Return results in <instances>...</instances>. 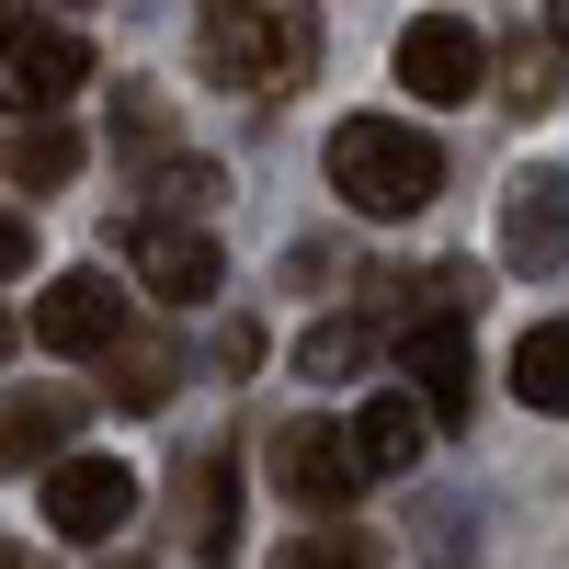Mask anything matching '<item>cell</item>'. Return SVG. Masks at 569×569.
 Instances as JSON below:
<instances>
[{"label": "cell", "instance_id": "obj_1", "mask_svg": "<svg viewBox=\"0 0 569 569\" xmlns=\"http://www.w3.org/2000/svg\"><path fill=\"white\" fill-rule=\"evenodd\" d=\"M330 194L353 217H421L445 194V149L410 114H342L330 126Z\"/></svg>", "mask_w": 569, "mask_h": 569}, {"label": "cell", "instance_id": "obj_2", "mask_svg": "<svg viewBox=\"0 0 569 569\" xmlns=\"http://www.w3.org/2000/svg\"><path fill=\"white\" fill-rule=\"evenodd\" d=\"M194 46L228 91H284L319 69V12L308 0H194Z\"/></svg>", "mask_w": 569, "mask_h": 569}, {"label": "cell", "instance_id": "obj_3", "mask_svg": "<svg viewBox=\"0 0 569 569\" xmlns=\"http://www.w3.org/2000/svg\"><path fill=\"white\" fill-rule=\"evenodd\" d=\"M126 512H137V467L126 456H69V445L46 456V525L69 547H103Z\"/></svg>", "mask_w": 569, "mask_h": 569}, {"label": "cell", "instance_id": "obj_4", "mask_svg": "<svg viewBox=\"0 0 569 569\" xmlns=\"http://www.w3.org/2000/svg\"><path fill=\"white\" fill-rule=\"evenodd\" d=\"M91 80V34L80 23H0V103L12 114H46Z\"/></svg>", "mask_w": 569, "mask_h": 569}, {"label": "cell", "instance_id": "obj_5", "mask_svg": "<svg viewBox=\"0 0 569 569\" xmlns=\"http://www.w3.org/2000/svg\"><path fill=\"white\" fill-rule=\"evenodd\" d=\"M399 91H421V103H479V80H490V46H479V23L467 12H421L410 34H399Z\"/></svg>", "mask_w": 569, "mask_h": 569}, {"label": "cell", "instance_id": "obj_6", "mask_svg": "<svg viewBox=\"0 0 569 569\" xmlns=\"http://www.w3.org/2000/svg\"><path fill=\"white\" fill-rule=\"evenodd\" d=\"M273 490L284 501H297V512H342L353 490H365V456H353V433H342V421H284V433H273Z\"/></svg>", "mask_w": 569, "mask_h": 569}, {"label": "cell", "instance_id": "obj_7", "mask_svg": "<svg viewBox=\"0 0 569 569\" xmlns=\"http://www.w3.org/2000/svg\"><path fill=\"white\" fill-rule=\"evenodd\" d=\"M569 262V171H512L501 182V273H558Z\"/></svg>", "mask_w": 569, "mask_h": 569}, {"label": "cell", "instance_id": "obj_8", "mask_svg": "<svg viewBox=\"0 0 569 569\" xmlns=\"http://www.w3.org/2000/svg\"><path fill=\"white\" fill-rule=\"evenodd\" d=\"M126 262L160 308H206L217 297V240L206 228H171V217H126Z\"/></svg>", "mask_w": 569, "mask_h": 569}, {"label": "cell", "instance_id": "obj_9", "mask_svg": "<svg viewBox=\"0 0 569 569\" xmlns=\"http://www.w3.org/2000/svg\"><path fill=\"white\" fill-rule=\"evenodd\" d=\"M126 330V284L114 273H46V297H34V342L46 353H103Z\"/></svg>", "mask_w": 569, "mask_h": 569}, {"label": "cell", "instance_id": "obj_10", "mask_svg": "<svg viewBox=\"0 0 569 569\" xmlns=\"http://www.w3.org/2000/svg\"><path fill=\"white\" fill-rule=\"evenodd\" d=\"M342 433H353V456H365V479H410V467L433 456V410H421L410 388H376Z\"/></svg>", "mask_w": 569, "mask_h": 569}, {"label": "cell", "instance_id": "obj_11", "mask_svg": "<svg viewBox=\"0 0 569 569\" xmlns=\"http://www.w3.org/2000/svg\"><path fill=\"white\" fill-rule=\"evenodd\" d=\"M80 421H91L80 388H12L0 399V479H12V467H46L58 445H80Z\"/></svg>", "mask_w": 569, "mask_h": 569}, {"label": "cell", "instance_id": "obj_12", "mask_svg": "<svg viewBox=\"0 0 569 569\" xmlns=\"http://www.w3.org/2000/svg\"><path fill=\"white\" fill-rule=\"evenodd\" d=\"M399 365H410V388H421V410H433V421H467V399H479V365H467V330H456V319H421Z\"/></svg>", "mask_w": 569, "mask_h": 569}, {"label": "cell", "instance_id": "obj_13", "mask_svg": "<svg viewBox=\"0 0 569 569\" xmlns=\"http://www.w3.org/2000/svg\"><path fill=\"white\" fill-rule=\"evenodd\" d=\"M512 399H525V410H547V421H569V319H536L525 330V342H512Z\"/></svg>", "mask_w": 569, "mask_h": 569}, {"label": "cell", "instance_id": "obj_14", "mask_svg": "<svg viewBox=\"0 0 569 569\" xmlns=\"http://www.w3.org/2000/svg\"><path fill=\"white\" fill-rule=\"evenodd\" d=\"M69 171H80V126H69V103H46V114L23 126V149H12V182H34V194H58Z\"/></svg>", "mask_w": 569, "mask_h": 569}, {"label": "cell", "instance_id": "obj_15", "mask_svg": "<svg viewBox=\"0 0 569 569\" xmlns=\"http://www.w3.org/2000/svg\"><path fill=\"white\" fill-rule=\"evenodd\" d=\"M365 353H376L365 319H319L308 342H297V376H308V388H342V376H365Z\"/></svg>", "mask_w": 569, "mask_h": 569}, {"label": "cell", "instance_id": "obj_16", "mask_svg": "<svg viewBox=\"0 0 569 569\" xmlns=\"http://www.w3.org/2000/svg\"><path fill=\"white\" fill-rule=\"evenodd\" d=\"M194 547L206 558H228V547H240V467H206V479H194Z\"/></svg>", "mask_w": 569, "mask_h": 569}, {"label": "cell", "instance_id": "obj_17", "mask_svg": "<svg viewBox=\"0 0 569 569\" xmlns=\"http://www.w3.org/2000/svg\"><path fill=\"white\" fill-rule=\"evenodd\" d=\"M103 353H114V410H160V399H171V353H160V342L126 353V330H114Z\"/></svg>", "mask_w": 569, "mask_h": 569}, {"label": "cell", "instance_id": "obj_18", "mask_svg": "<svg viewBox=\"0 0 569 569\" xmlns=\"http://www.w3.org/2000/svg\"><path fill=\"white\" fill-rule=\"evenodd\" d=\"M284 558H297V569H319V558H330V569H365L376 536H353V525H330V536H319V512H308V547H284Z\"/></svg>", "mask_w": 569, "mask_h": 569}, {"label": "cell", "instance_id": "obj_19", "mask_svg": "<svg viewBox=\"0 0 569 569\" xmlns=\"http://www.w3.org/2000/svg\"><path fill=\"white\" fill-rule=\"evenodd\" d=\"M501 103H512V114H547V103H558V58H547V46L512 58V91H501Z\"/></svg>", "mask_w": 569, "mask_h": 569}, {"label": "cell", "instance_id": "obj_20", "mask_svg": "<svg viewBox=\"0 0 569 569\" xmlns=\"http://www.w3.org/2000/svg\"><path fill=\"white\" fill-rule=\"evenodd\" d=\"M160 206H217V171H206V160H171V171H160Z\"/></svg>", "mask_w": 569, "mask_h": 569}, {"label": "cell", "instance_id": "obj_21", "mask_svg": "<svg viewBox=\"0 0 569 569\" xmlns=\"http://www.w3.org/2000/svg\"><path fill=\"white\" fill-rule=\"evenodd\" d=\"M12 273H34V240H23V217L0 206V284H12Z\"/></svg>", "mask_w": 569, "mask_h": 569}, {"label": "cell", "instance_id": "obj_22", "mask_svg": "<svg viewBox=\"0 0 569 569\" xmlns=\"http://www.w3.org/2000/svg\"><path fill=\"white\" fill-rule=\"evenodd\" d=\"M217 365H228V376H251V365H262V330H251V319H228V342H217Z\"/></svg>", "mask_w": 569, "mask_h": 569}, {"label": "cell", "instance_id": "obj_23", "mask_svg": "<svg viewBox=\"0 0 569 569\" xmlns=\"http://www.w3.org/2000/svg\"><path fill=\"white\" fill-rule=\"evenodd\" d=\"M558 46H569V0H558Z\"/></svg>", "mask_w": 569, "mask_h": 569}, {"label": "cell", "instance_id": "obj_24", "mask_svg": "<svg viewBox=\"0 0 569 569\" xmlns=\"http://www.w3.org/2000/svg\"><path fill=\"white\" fill-rule=\"evenodd\" d=\"M0 342H12V319H0Z\"/></svg>", "mask_w": 569, "mask_h": 569}]
</instances>
